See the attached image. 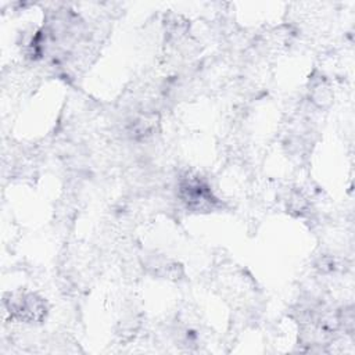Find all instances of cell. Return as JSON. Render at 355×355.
<instances>
[{"mask_svg": "<svg viewBox=\"0 0 355 355\" xmlns=\"http://www.w3.org/2000/svg\"><path fill=\"white\" fill-rule=\"evenodd\" d=\"M182 198L187 207L194 209H204L215 202L208 186L198 178H186L180 184Z\"/></svg>", "mask_w": 355, "mask_h": 355, "instance_id": "1", "label": "cell"}, {"mask_svg": "<svg viewBox=\"0 0 355 355\" xmlns=\"http://www.w3.org/2000/svg\"><path fill=\"white\" fill-rule=\"evenodd\" d=\"M10 312L15 313L18 318L25 320H36L43 315V304L33 294L31 295H19L18 298L10 300L8 305Z\"/></svg>", "mask_w": 355, "mask_h": 355, "instance_id": "2", "label": "cell"}]
</instances>
